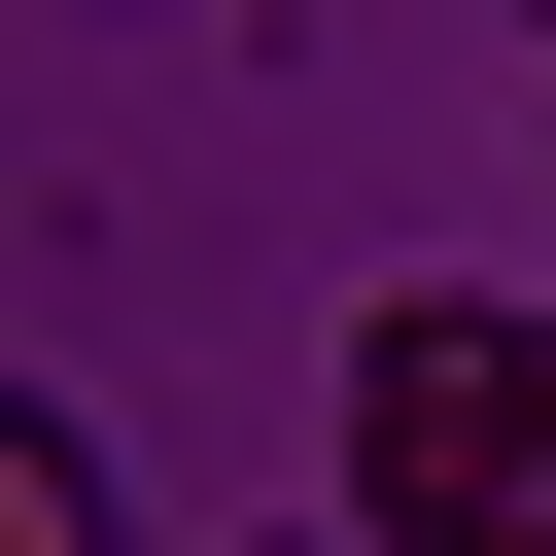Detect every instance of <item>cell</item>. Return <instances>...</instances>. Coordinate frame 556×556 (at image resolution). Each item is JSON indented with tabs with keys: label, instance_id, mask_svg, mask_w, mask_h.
I'll return each instance as SVG.
<instances>
[{
	"label": "cell",
	"instance_id": "7a4b0ae2",
	"mask_svg": "<svg viewBox=\"0 0 556 556\" xmlns=\"http://www.w3.org/2000/svg\"><path fill=\"white\" fill-rule=\"evenodd\" d=\"M0 556H104V452H70L35 382H0Z\"/></svg>",
	"mask_w": 556,
	"mask_h": 556
},
{
	"label": "cell",
	"instance_id": "6da1fadb",
	"mask_svg": "<svg viewBox=\"0 0 556 556\" xmlns=\"http://www.w3.org/2000/svg\"><path fill=\"white\" fill-rule=\"evenodd\" d=\"M348 486H382V556H556V313L521 278H417L348 348Z\"/></svg>",
	"mask_w": 556,
	"mask_h": 556
}]
</instances>
